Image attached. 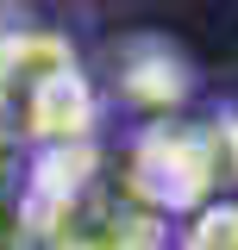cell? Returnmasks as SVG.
I'll return each instance as SVG.
<instances>
[{
    "label": "cell",
    "instance_id": "cell-1",
    "mask_svg": "<svg viewBox=\"0 0 238 250\" xmlns=\"http://www.w3.org/2000/svg\"><path fill=\"white\" fill-rule=\"evenodd\" d=\"M0 94L19 106L25 131L75 138L94 119L88 82L69 57V44L50 38V31H6L0 38Z\"/></svg>",
    "mask_w": 238,
    "mask_h": 250
},
{
    "label": "cell",
    "instance_id": "cell-2",
    "mask_svg": "<svg viewBox=\"0 0 238 250\" xmlns=\"http://www.w3.org/2000/svg\"><path fill=\"white\" fill-rule=\"evenodd\" d=\"M226 144H232V169H238V119H232V131H226Z\"/></svg>",
    "mask_w": 238,
    "mask_h": 250
}]
</instances>
